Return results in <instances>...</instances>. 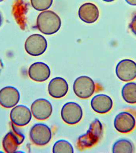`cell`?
Masks as SVG:
<instances>
[{"label": "cell", "instance_id": "obj_1", "mask_svg": "<svg viewBox=\"0 0 136 153\" xmlns=\"http://www.w3.org/2000/svg\"><path fill=\"white\" fill-rule=\"evenodd\" d=\"M37 27L42 33L52 35L57 33L61 26L59 16L51 10H46L41 13L37 19Z\"/></svg>", "mask_w": 136, "mask_h": 153}, {"label": "cell", "instance_id": "obj_2", "mask_svg": "<svg viewBox=\"0 0 136 153\" xmlns=\"http://www.w3.org/2000/svg\"><path fill=\"white\" fill-rule=\"evenodd\" d=\"M103 133V126L98 119H95L89 126L86 133L79 137L76 142L77 149L82 151L95 145Z\"/></svg>", "mask_w": 136, "mask_h": 153}, {"label": "cell", "instance_id": "obj_3", "mask_svg": "<svg viewBox=\"0 0 136 153\" xmlns=\"http://www.w3.org/2000/svg\"><path fill=\"white\" fill-rule=\"evenodd\" d=\"M95 84L90 77L81 76L74 81L73 88L74 93L79 98L87 99L91 97L95 91Z\"/></svg>", "mask_w": 136, "mask_h": 153}, {"label": "cell", "instance_id": "obj_4", "mask_svg": "<svg viewBox=\"0 0 136 153\" xmlns=\"http://www.w3.org/2000/svg\"><path fill=\"white\" fill-rule=\"evenodd\" d=\"M24 47L26 52L30 56H41L47 49V41L45 37L41 35L32 34L26 39Z\"/></svg>", "mask_w": 136, "mask_h": 153}, {"label": "cell", "instance_id": "obj_5", "mask_svg": "<svg viewBox=\"0 0 136 153\" xmlns=\"http://www.w3.org/2000/svg\"><path fill=\"white\" fill-rule=\"evenodd\" d=\"M83 111L82 108L77 103L68 102L64 104L61 111V117L67 124L74 125L82 119Z\"/></svg>", "mask_w": 136, "mask_h": 153}, {"label": "cell", "instance_id": "obj_6", "mask_svg": "<svg viewBox=\"0 0 136 153\" xmlns=\"http://www.w3.org/2000/svg\"><path fill=\"white\" fill-rule=\"evenodd\" d=\"M30 137L32 143L37 146L47 144L51 140L52 132L47 126L39 123L35 124L30 131Z\"/></svg>", "mask_w": 136, "mask_h": 153}, {"label": "cell", "instance_id": "obj_7", "mask_svg": "<svg viewBox=\"0 0 136 153\" xmlns=\"http://www.w3.org/2000/svg\"><path fill=\"white\" fill-rule=\"evenodd\" d=\"M25 136L21 131L12 126V130L7 133L4 137L2 146L6 153H15L18 147L24 142Z\"/></svg>", "mask_w": 136, "mask_h": 153}, {"label": "cell", "instance_id": "obj_8", "mask_svg": "<svg viewBox=\"0 0 136 153\" xmlns=\"http://www.w3.org/2000/svg\"><path fill=\"white\" fill-rule=\"evenodd\" d=\"M115 73L117 77L124 82H128L136 78V63L132 60L124 59L117 65Z\"/></svg>", "mask_w": 136, "mask_h": 153}, {"label": "cell", "instance_id": "obj_9", "mask_svg": "<svg viewBox=\"0 0 136 153\" xmlns=\"http://www.w3.org/2000/svg\"><path fill=\"white\" fill-rule=\"evenodd\" d=\"M10 117L14 125L19 127L24 126L30 122L32 112L27 106L23 105H17L11 111Z\"/></svg>", "mask_w": 136, "mask_h": 153}, {"label": "cell", "instance_id": "obj_10", "mask_svg": "<svg viewBox=\"0 0 136 153\" xmlns=\"http://www.w3.org/2000/svg\"><path fill=\"white\" fill-rule=\"evenodd\" d=\"M135 118L129 112H120L115 118L114 127L117 131L121 133L131 132L135 128Z\"/></svg>", "mask_w": 136, "mask_h": 153}, {"label": "cell", "instance_id": "obj_11", "mask_svg": "<svg viewBox=\"0 0 136 153\" xmlns=\"http://www.w3.org/2000/svg\"><path fill=\"white\" fill-rule=\"evenodd\" d=\"M31 110L32 115L35 119L44 120L51 116L52 107L49 100L44 99H39L32 103Z\"/></svg>", "mask_w": 136, "mask_h": 153}, {"label": "cell", "instance_id": "obj_12", "mask_svg": "<svg viewBox=\"0 0 136 153\" xmlns=\"http://www.w3.org/2000/svg\"><path fill=\"white\" fill-rule=\"evenodd\" d=\"M18 90L12 86H7L0 90V105L6 108H10L16 105L20 101Z\"/></svg>", "mask_w": 136, "mask_h": 153}, {"label": "cell", "instance_id": "obj_13", "mask_svg": "<svg viewBox=\"0 0 136 153\" xmlns=\"http://www.w3.org/2000/svg\"><path fill=\"white\" fill-rule=\"evenodd\" d=\"M30 78L36 82H44L50 77L51 70L49 66L42 62H37L31 65L28 69Z\"/></svg>", "mask_w": 136, "mask_h": 153}, {"label": "cell", "instance_id": "obj_14", "mask_svg": "<svg viewBox=\"0 0 136 153\" xmlns=\"http://www.w3.org/2000/svg\"><path fill=\"white\" fill-rule=\"evenodd\" d=\"M79 17L84 22L92 24L98 20L100 12L98 7L94 4L86 2L82 4L79 8Z\"/></svg>", "mask_w": 136, "mask_h": 153}, {"label": "cell", "instance_id": "obj_15", "mask_svg": "<svg viewBox=\"0 0 136 153\" xmlns=\"http://www.w3.org/2000/svg\"><path fill=\"white\" fill-rule=\"evenodd\" d=\"M69 90V85L63 78L55 77L50 81L48 87L50 95L55 99L65 96Z\"/></svg>", "mask_w": 136, "mask_h": 153}, {"label": "cell", "instance_id": "obj_16", "mask_svg": "<svg viewBox=\"0 0 136 153\" xmlns=\"http://www.w3.org/2000/svg\"><path fill=\"white\" fill-rule=\"evenodd\" d=\"M112 98L105 94L95 96L91 101V106L95 112L99 114H106L110 111L113 107Z\"/></svg>", "mask_w": 136, "mask_h": 153}, {"label": "cell", "instance_id": "obj_17", "mask_svg": "<svg viewBox=\"0 0 136 153\" xmlns=\"http://www.w3.org/2000/svg\"><path fill=\"white\" fill-rule=\"evenodd\" d=\"M122 97L126 102L131 104L136 103V83L129 82L123 87Z\"/></svg>", "mask_w": 136, "mask_h": 153}, {"label": "cell", "instance_id": "obj_18", "mask_svg": "<svg viewBox=\"0 0 136 153\" xmlns=\"http://www.w3.org/2000/svg\"><path fill=\"white\" fill-rule=\"evenodd\" d=\"M133 146L129 140L122 139L116 141L113 144L112 152L113 153H133Z\"/></svg>", "mask_w": 136, "mask_h": 153}, {"label": "cell", "instance_id": "obj_19", "mask_svg": "<svg viewBox=\"0 0 136 153\" xmlns=\"http://www.w3.org/2000/svg\"><path fill=\"white\" fill-rule=\"evenodd\" d=\"M52 152L73 153L74 149L72 145L67 141L61 140L55 143L52 148Z\"/></svg>", "mask_w": 136, "mask_h": 153}, {"label": "cell", "instance_id": "obj_20", "mask_svg": "<svg viewBox=\"0 0 136 153\" xmlns=\"http://www.w3.org/2000/svg\"><path fill=\"white\" fill-rule=\"evenodd\" d=\"M32 7L36 10L41 11L49 9L53 3V0H30Z\"/></svg>", "mask_w": 136, "mask_h": 153}, {"label": "cell", "instance_id": "obj_21", "mask_svg": "<svg viewBox=\"0 0 136 153\" xmlns=\"http://www.w3.org/2000/svg\"><path fill=\"white\" fill-rule=\"evenodd\" d=\"M129 26L132 33L136 36V14L132 17Z\"/></svg>", "mask_w": 136, "mask_h": 153}, {"label": "cell", "instance_id": "obj_22", "mask_svg": "<svg viewBox=\"0 0 136 153\" xmlns=\"http://www.w3.org/2000/svg\"><path fill=\"white\" fill-rule=\"evenodd\" d=\"M126 3L131 6H136V0H125Z\"/></svg>", "mask_w": 136, "mask_h": 153}, {"label": "cell", "instance_id": "obj_23", "mask_svg": "<svg viewBox=\"0 0 136 153\" xmlns=\"http://www.w3.org/2000/svg\"><path fill=\"white\" fill-rule=\"evenodd\" d=\"M2 15H1V13H0V27H1V25H2Z\"/></svg>", "mask_w": 136, "mask_h": 153}, {"label": "cell", "instance_id": "obj_24", "mask_svg": "<svg viewBox=\"0 0 136 153\" xmlns=\"http://www.w3.org/2000/svg\"><path fill=\"white\" fill-rule=\"evenodd\" d=\"M102 1L106 2H113V1H115V0H102Z\"/></svg>", "mask_w": 136, "mask_h": 153}, {"label": "cell", "instance_id": "obj_25", "mask_svg": "<svg viewBox=\"0 0 136 153\" xmlns=\"http://www.w3.org/2000/svg\"><path fill=\"white\" fill-rule=\"evenodd\" d=\"M4 1V0H0V2H2V1Z\"/></svg>", "mask_w": 136, "mask_h": 153}]
</instances>
